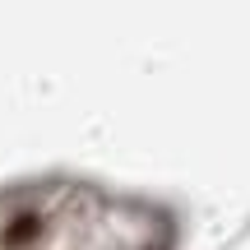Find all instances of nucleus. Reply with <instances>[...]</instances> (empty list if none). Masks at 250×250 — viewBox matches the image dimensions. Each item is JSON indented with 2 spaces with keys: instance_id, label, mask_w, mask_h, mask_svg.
Segmentation results:
<instances>
[{
  "instance_id": "obj_1",
  "label": "nucleus",
  "mask_w": 250,
  "mask_h": 250,
  "mask_svg": "<svg viewBox=\"0 0 250 250\" xmlns=\"http://www.w3.org/2000/svg\"><path fill=\"white\" fill-rule=\"evenodd\" d=\"M37 232H42V218H37V213H19L14 223L5 227V246H9V250H19V246L33 241Z\"/></svg>"
}]
</instances>
